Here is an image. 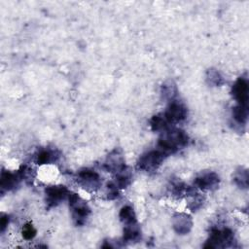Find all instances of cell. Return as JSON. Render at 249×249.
<instances>
[{"label": "cell", "mask_w": 249, "mask_h": 249, "mask_svg": "<svg viewBox=\"0 0 249 249\" xmlns=\"http://www.w3.org/2000/svg\"><path fill=\"white\" fill-rule=\"evenodd\" d=\"M234 241V234L230 229H214L210 234V237L205 245V248L227 247Z\"/></svg>", "instance_id": "2"}, {"label": "cell", "mask_w": 249, "mask_h": 249, "mask_svg": "<svg viewBox=\"0 0 249 249\" xmlns=\"http://www.w3.org/2000/svg\"><path fill=\"white\" fill-rule=\"evenodd\" d=\"M57 158H58V156L56 155L55 152H53L51 150H43L37 156V163L38 164L50 163V162L56 161Z\"/></svg>", "instance_id": "19"}, {"label": "cell", "mask_w": 249, "mask_h": 249, "mask_svg": "<svg viewBox=\"0 0 249 249\" xmlns=\"http://www.w3.org/2000/svg\"><path fill=\"white\" fill-rule=\"evenodd\" d=\"M220 179L219 176L214 173L205 174L202 176H199L195 180V184L202 190H213L216 189L219 185Z\"/></svg>", "instance_id": "9"}, {"label": "cell", "mask_w": 249, "mask_h": 249, "mask_svg": "<svg viewBox=\"0 0 249 249\" xmlns=\"http://www.w3.org/2000/svg\"><path fill=\"white\" fill-rule=\"evenodd\" d=\"M132 181V175L129 171L126 170V168L124 170H122L121 172L118 173L117 178H116V185L118 188H127Z\"/></svg>", "instance_id": "17"}, {"label": "cell", "mask_w": 249, "mask_h": 249, "mask_svg": "<svg viewBox=\"0 0 249 249\" xmlns=\"http://www.w3.org/2000/svg\"><path fill=\"white\" fill-rule=\"evenodd\" d=\"M141 234L140 230L137 226V223L135 224H130L126 225L124 228V240L129 242H136L140 239Z\"/></svg>", "instance_id": "13"}, {"label": "cell", "mask_w": 249, "mask_h": 249, "mask_svg": "<svg viewBox=\"0 0 249 249\" xmlns=\"http://www.w3.org/2000/svg\"><path fill=\"white\" fill-rule=\"evenodd\" d=\"M193 221L188 214L178 213L174 217V228L179 234H186L192 229Z\"/></svg>", "instance_id": "11"}, {"label": "cell", "mask_w": 249, "mask_h": 249, "mask_svg": "<svg viewBox=\"0 0 249 249\" xmlns=\"http://www.w3.org/2000/svg\"><path fill=\"white\" fill-rule=\"evenodd\" d=\"M162 95L168 99H173L174 97H176V85H174L172 82H170L169 84L162 85Z\"/></svg>", "instance_id": "22"}, {"label": "cell", "mask_w": 249, "mask_h": 249, "mask_svg": "<svg viewBox=\"0 0 249 249\" xmlns=\"http://www.w3.org/2000/svg\"><path fill=\"white\" fill-rule=\"evenodd\" d=\"M189 137L187 133L181 130L174 129L164 133V135L159 140V148L165 156L176 153L179 148L188 144Z\"/></svg>", "instance_id": "1"}, {"label": "cell", "mask_w": 249, "mask_h": 249, "mask_svg": "<svg viewBox=\"0 0 249 249\" xmlns=\"http://www.w3.org/2000/svg\"><path fill=\"white\" fill-rule=\"evenodd\" d=\"M248 93H249V89H248L247 81L243 78H239L234 83V85L233 87V95L236 100V102L238 103V105L247 106L248 99H249Z\"/></svg>", "instance_id": "6"}, {"label": "cell", "mask_w": 249, "mask_h": 249, "mask_svg": "<svg viewBox=\"0 0 249 249\" xmlns=\"http://www.w3.org/2000/svg\"><path fill=\"white\" fill-rule=\"evenodd\" d=\"M233 118L239 125H245L248 119L247 106L237 105L233 109Z\"/></svg>", "instance_id": "14"}, {"label": "cell", "mask_w": 249, "mask_h": 249, "mask_svg": "<svg viewBox=\"0 0 249 249\" xmlns=\"http://www.w3.org/2000/svg\"><path fill=\"white\" fill-rule=\"evenodd\" d=\"M163 115L169 123L181 122L187 117V109L182 103L173 102Z\"/></svg>", "instance_id": "5"}, {"label": "cell", "mask_w": 249, "mask_h": 249, "mask_svg": "<svg viewBox=\"0 0 249 249\" xmlns=\"http://www.w3.org/2000/svg\"><path fill=\"white\" fill-rule=\"evenodd\" d=\"M234 182L239 188L246 189L248 187V172L244 169H239L234 174Z\"/></svg>", "instance_id": "18"}, {"label": "cell", "mask_w": 249, "mask_h": 249, "mask_svg": "<svg viewBox=\"0 0 249 249\" xmlns=\"http://www.w3.org/2000/svg\"><path fill=\"white\" fill-rule=\"evenodd\" d=\"M120 219L125 225H130V224H135L137 223L136 221V216L133 211V209L131 206H124L121 211H120Z\"/></svg>", "instance_id": "15"}, {"label": "cell", "mask_w": 249, "mask_h": 249, "mask_svg": "<svg viewBox=\"0 0 249 249\" xmlns=\"http://www.w3.org/2000/svg\"><path fill=\"white\" fill-rule=\"evenodd\" d=\"M164 154L160 150H153L144 154L138 161V169L145 172H155L161 164Z\"/></svg>", "instance_id": "3"}, {"label": "cell", "mask_w": 249, "mask_h": 249, "mask_svg": "<svg viewBox=\"0 0 249 249\" xmlns=\"http://www.w3.org/2000/svg\"><path fill=\"white\" fill-rule=\"evenodd\" d=\"M104 165L108 172L117 173V174L126 168L124 158H123L122 154L120 152H118L117 150L113 151L107 157V160H106Z\"/></svg>", "instance_id": "10"}, {"label": "cell", "mask_w": 249, "mask_h": 249, "mask_svg": "<svg viewBox=\"0 0 249 249\" xmlns=\"http://www.w3.org/2000/svg\"><path fill=\"white\" fill-rule=\"evenodd\" d=\"M69 205L73 209V219L75 220L77 225L84 224L91 210L86 203L83 202L78 195L70 193L69 197Z\"/></svg>", "instance_id": "4"}, {"label": "cell", "mask_w": 249, "mask_h": 249, "mask_svg": "<svg viewBox=\"0 0 249 249\" xmlns=\"http://www.w3.org/2000/svg\"><path fill=\"white\" fill-rule=\"evenodd\" d=\"M107 190H108V199L113 200L118 197V187L114 183H108L107 185Z\"/></svg>", "instance_id": "23"}, {"label": "cell", "mask_w": 249, "mask_h": 249, "mask_svg": "<svg viewBox=\"0 0 249 249\" xmlns=\"http://www.w3.org/2000/svg\"><path fill=\"white\" fill-rule=\"evenodd\" d=\"M206 80L211 85L214 86H221L224 84L223 77L220 75V73L215 69H209L206 74Z\"/></svg>", "instance_id": "20"}, {"label": "cell", "mask_w": 249, "mask_h": 249, "mask_svg": "<svg viewBox=\"0 0 249 249\" xmlns=\"http://www.w3.org/2000/svg\"><path fill=\"white\" fill-rule=\"evenodd\" d=\"M21 180H22V176L20 173L12 174L9 172H3L1 174V178H0V187H1L2 191L4 190L9 191L15 188L18 182Z\"/></svg>", "instance_id": "12"}, {"label": "cell", "mask_w": 249, "mask_h": 249, "mask_svg": "<svg viewBox=\"0 0 249 249\" xmlns=\"http://www.w3.org/2000/svg\"><path fill=\"white\" fill-rule=\"evenodd\" d=\"M45 193L47 195V202L53 205H56L66 198L68 199L70 194L65 186H50L46 188Z\"/></svg>", "instance_id": "8"}, {"label": "cell", "mask_w": 249, "mask_h": 249, "mask_svg": "<svg viewBox=\"0 0 249 249\" xmlns=\"http://www.w3.org/2000/svg\"><path fill=\"white\" fill-rule=\"evenodd\" d=\"M169 124H170V123L168 122L167 119H165V117H164L163 114L156 115V116H154V117L151 119V121H150L151 128H152V130L155 131V132L167 129L168 126H169Z\"/></svg>", "instance_id": "16"}, {"label": "cell", "mask_w": 249, "mask_h": 249, "mask_svg": "<svg viewBox=\"0 0 249 249\" xmlns=\"http://www.w3.org/2000/svg\"><path fill=\"white\" fill-rule=\"evenodd\" d=\"M8 224H9V217L6 215H2L1 219H0V230H1L2 233L5 231Z\"/></svg>", "instance_id": "24"}, {"label": "cell", "mask_w": 249, "mask_h": 249, "mask_svg": "<svg viewBox=\"0 0 249 249\" xmlns=\"http://www.w3.org/2000/svg\"><path fill=\"white\" fill-rule=\"evenodd\" d=\"M78 177H79L80 183L85 188L95 190L101 186L100 176L94 171H91V170L81 171L78 175Z\"/></svg>", "instance_id": "7"}, {"label": "cell", "mask_w": 249, "mask_h": 249, "mask_svg": "<svg viewBox=\"0 0 249 249\" xmlns=\"http://www.w3.org/2000/svg\"><path fill=\"white\" fill-rule=\"evenodd\" d=\"M22 234H23V236L25 239L31 240L36 235V230L30 223H28L23 227Z\"/></svg>", "instance_id": "21"}]
</instances>
